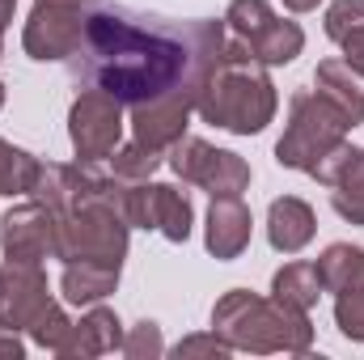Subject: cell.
I'll use <instances>...</instances> for the list:
<instances>
[{
	"label": "cell",
	"mask_w": 364,
	"mask_h": 360,
	"mask_svg": "<svg viewBox=\"0 0 364 360\" xmlns=\"http://www.w3.org/2000/svg\"><path fill=\"white\" fill-rule=\"evenodd\" d=\"M225 21H161L110 0H93L73 68L93 90L114 93L123 106H140L174 90L199 93L208 64L225 51Z\"/></svg>",
	"instance_id": "obj_1"
},
{
	"label": "cell",
	"mask_w": 364,
	"mask_h": 360,
	"mask_svg": "<svg viewBox=\"0 0 364 360\" xmlns=\"http://www.w3.org/2000/svg\"><path fill=\"white\" fill-rule=\"evenodd\" d=\"M275 110H279V93L267 77V64H259L250 47L229 34L225 51L208 64L199 81L195 115L233 136H259L275 119Z\"/></svg>",
	"instance_id": "obj_2"
},
{
	"label": "cell",
	"mask_w": 364,
	"mask_h": 360,
	"mask_svg": "<svg viewBox=\"0 0 364 360\" xmlns=\"http://www.w3.org/2000/svg\"><path fill=\"white\" fill-rule=\"evenodd\" d=\"M212 331L250 356H305L314 348V322L305 309H292L275 297H259L250 288H229L212 305Z\"/></svg>",
	"instance_id": "obj_3"
},
{
	"label": "cell",
	"mask_w": 364,
	"mask_h": 360,
	"mask_svg": "<svg viewBox=\"0 0 364 360\" xmlns=\"http://www.w3.org/2000/svg\"><path fill=\"white\" fill-rule=\"evenodd\" d=\"M348 132L352 123L339 106H331L318 90H296L288 102V127L275 144V162L284 170H301L314 182L331 186L343 162L352 157Z\"/></svg>",
	"instance_id": "obj_4"
},
{
	"label": "cell",
	"mask_w": 364,
	"mask_h": 360,
	"mask_svg": "<svg viewBox=\"0 0 364 360\" xmlns=\"http://www.w3.org/2000/svg\"><path fill=\"white\" fill-rule=\"evenodd\" d=\"M225 26L233 38L250 47V55L267 68L292 64L305 47V30L296 21H284L267 0H233L225 13Z\"/></svg>",
	"instance_id": "obj_5"
},
{
	"label": "cell",
	"mask_w": 364,
	"mask_h": 360,
	"mask_svg": "<svg viewBox=\"0 0 364 360\" xmlns=\"http://www.w3.org/2000/svg\"><path fill=\"white\" fill-rule=\"evenodd\" d=\"M123 221L132 229H153L166 242H186L195 208L174 182H123Z\"/></svg>",
	"instance_id": "obj_6"
},
{
	"label": "cell",
	"mask_w": 364,
	"mask_h": 360,
	"mask_svg": "<svg viewBox=\"0 0 364 360\" xmlns=\"http://www.w3.org/2000/svg\"><path fill=\"white\" fill-rule=\"evenodd\" d=\"M318 275H322V288L335 297L339 335L364 344V246H352V242L326 246L318 259Z\"/></svg>",
	"instance_id": "obj_7"
},
{
	"label": "cell",
	"mask_w": 364,
	"mask_h": 360,
	"mask_svg": "<svg viewBox=\"0 0 364 360\" xmlns=\"http://www.w3.org/2000/svg\"><path fill=\"white\" fill-rule=\"evenodd\" d=\"M123 102L106 90H85L77 93L73 110H68V140L77 162H106L119 144H123Z\"/></svg>",
	"instance_id": "obj_8"
},
{
	"label": "cell",
	"mask_w": 364,
	"mask_h": 360,
	"mask_svg": "<svg viewBox=\"0 0 364 360\" xmlns=\"http://www.w3.org/2000/svg\"><path fill=\"white\" fill-rule=\"evenodd\" d=\"M170 170L182 182L208 191V195H242L250 186V166L237 153L216 149V144H208L199 136H182L170 149Z\"/></svg>",
	"instance_id": "obj_9"
},
{
	"label": "cell",
	"mask_w": 364,
	"mask_h": 360,
	"mask_svg": "<svg viewBox=\"0 0 364 360\" xmlns=\"http://www.w3.org/2000/svg\"><path fill=\"white\" fill-rule=\"evenodd\" d=\"M85 4H51V0H34L26 30H21V47L30 60L38 64H60L73 60L81 51L85 38Z\"/></svg>",
	"instance_id": "obj_10"
},
{
	"label": "cell",
	"mask_w": 364,
	"mask_h": 360,
	"mask_svg": "<svg viewBox=\"0 0 364 360\" xmlns=\"http://www.w3.org/2000/svg\"><path fill=\"white\" fill-rule=\"evenodd\" d=\"M0 250L9 263H43L55 259V212L43 199H26L0 221Z\"/></svg>",
	"instance_id": "obj_11"
},
{
	"label": "cell",
	"mask_w": 364,
	"mask_h": 360,
	"mask_svg": "<svg viewBox=\"0 0 364 360\" xmlns=\"http://www.w3.org/2000/svg\"><path fill=\"white\" fill-rule=\"evenodd\" d=\"M195 115V93L191 90H174V93H161L153 102H140L132 106V140L157 149V153H170L186 136V123Z\"/></svg>",
	"instance_id": "obj_12"
},
{
	"label": "cell",
	"mask_w": 364,
	"mask_h": 360,
	"mask_svg": "<svg viewBox=\"0 0 364 360\" xmlns=\"http://www.w3.org/2000/svg\"><path fill=\"white\" fill-rule=\"evenodd\" d=\"M47 305H51V288H47L43 263L0 268V327L4 331H30Z\"/></svg>",
	"instance_id": "obj_13"
},
{
	"label": "cell",
	"mask_w": 364,
	"mask_h": 360,
	"mask_svg": "<svg viewBox=\"0 0 364 360\" xmlns=\"http://www.w3.org/2000/svg\"><path fill=\"white\" fill-rule=\"evenodd\" d=\"M250 233H255V216L250 208L242 203V195H212L208 203V225H203V246L212 259L229 263V259H242L246 246H250Z\"/></svg>",
	"instance_id": "obj_14"
},
{
	"label": "cell",
	"mask_w": 364,
	"mask_h": 360,
	"mask_svg": "<svg viewBox=\"0 0 364 360\" xmlns=\"http://www.w3.org/2000/svg\"><path fill=\"white\" fill-rule=\"evenodd\" d=\"M123 322H119V314L114 309H106L102 301L90 305L77 322H73V335H68V344H64V352L60 356L68 360H90V356H106V352H119L123 348Z\"/></svg>",
	"instance_id": "obj_15"
},
{
	"label": "cell",
	"mask_w": 364,
	"mask_h": 360,
	"mask_svg": "<svg viewBox=\"0 0 364 360\" xmlns=\"http://www.w3.org/2000/svg\"><path fill=\"white\" fill-rule=\"evenodd\" d=\"M314 233H318V216L301 195L272 199V208H267V242H272V250L296 255V250H305L314 242Z\"/></svg>",
	"instance_id": "obj_16"
},
{
	"label": "cell",
	"mask_w": 364,
	"mask_h": 360,
	"mask_svg": "<svg viewBox=\"0 0 364 360\" xmlns=\"http://www.w3.org/2000/svg\"><path fill=\"white\" fill-rule=\"evenodd\" d=\"M119 275H123V259H73L64 263L60 292L68 305H97L119 288Z\"/></svg>",
	"instance_id": "obj_17"
},
{
	"label": "cell",
	"mask_w": 364,
	"mask_h": 360,
	"mask_svg": "<svg viewBox=\"0 0 364 360\" xmlns=\"http://www.w3.org/2000/svg\"><path fill=\"white\" fill-rule=\"evenodd\" d=\"M314 90L322 93L331 106H339L348 115L352 127L364 123V90H360V77L343 64V60H322L318 73H314Z\"/></svg>",
	"instance_id": "obj_18"
},
{
	"label": "cell",
	"mask_w": 364,
	"mask_h": 360,
	"mask_svg": "<svg viewBox=\"0 0 364 360\" xmlns=\"http://www.w3.org/2000/svg\"><path fill=\"white\" fill-rule=\"evenodd\" d=\"M322 275H318V263H284V268L272 275V297L292 305V309H314L318 297H322Z\"/></svg>",
	"instance_id": "obj_19"
},
{
	"label": "cell",
	"mask_w": 364,
	"mask_h": 360,
	"mask_svg": "<svg viewBox=\"0 0 364 360\" xmlns=\"http://www.w3.org/2000/svg\"><path fill=\"white\" fill-rule=\"evenodd\" d=\"M331 203L348 225H364V149H352L343 170L331 182Z\"/></svg>",
	"instance_id": "obj_20"
},
{
	"label": "cell",
	"mask_w": 364,
	"mask_h": 360,
	"mask_svg": "<svg viewBox=\"0 0 364 360\" xmlns=\"http://www.w3.org/2000/svg\"><path fill=\"white\" fill-rule=\"evenodd\" d=\"M38 166H43L38 157L0 140V195H30V186L38 179Z\"/></svg>",
	"instance_id": "obj_21"
},
{
	"label": "cell",
	"mask_w": 364,
	"mask_h": 360,
	"mask_svg": "<svg viewBox=\"0 0 364 360\" xmlns=\"http://www.w3.org/2000/svg\"><path fill=\"white\" fill-rule=\"evenodd\" d=\"M161 162H166V153H157V149H149L140 140L119 144L110 153V170H114V179H123V182H149L161 170Z\"/></svg>",
	"instance_id": "obj_22"
},
{
	"label": "cell",
	"mask_w": 364,
	"mask_h": 360,
	"mask_svg": "<svg viewBox=\"0 0 364 360\" xmlns=\"http://www.w3.org/2000/svg\"><path fill=\"white\" fill-rule=\"evenodd\" d=\"M68 335H73V318L64 314V305L60 301H51L38 318H34V327H30V339L38 344V348H47V352H64V344H68Z\"/></svg>",
	"instance_id": "obj_23"
},
{
	"label": "cell",
	"mask_w": 364,
	"mask_h": 360,
	"mask_svg": "<svg viewBox=\"0 0 364 360\" xmlns=\"http://www.w3.org/2000/svg\"><path fill=\"white\" fill-rule=\"evenodd\" d=\"M127 360H153V356H161L166 352V339H161V327L157 322H136L127 335H123V348H119Z\"/></svg>",
	"instance_id": "obj_24"
},
{
	"label": "cell",
	"mask_w": 364,
	"mask_h": 360,
	"mask_svg": "<svg viewBox=\"0 0 364 360\" xmlns=\"http://www.w3.org/2000/svg\"><path fill=\"white\" fill-rule=\"evenodd\" d=\"M326 38L331 43H343L352 30H360L364 26V0H335V4H326Z\"/></svg>",
	"instance_id": "obj_25"
},
{
	"label": "cell",
	"mask_w": 364,
	"mask_h": 360,
	"mask_svg": "<svg viewBox=\"0 0 364 360\" xmlns=\"http://www.w3.org/2000/svg\"><path fill=\"white\" fill-rule=\"evenodd\" d=\"M233 348L212 331V335H186L178 348H174V356H229Z\"/></svg>",
	"instance_id": "obj_26"
},
{
	"label": "cell",
	"mask_w": 364,
	"mask_h": 360,
	"mask_svg": "<svg viewBox=\"0 0 364 360\" xmlns=\"http://www.w3.org/2000/svg\"><path fill=\"white\" fill-rule=\"evenodd\" d=\"M339 47H343V64H348V68L364 81V26H360V30H352Z\"/></svg>",
	"instance_id": "obj_27"
},
{
	"label": "cell",
	"mask_w": 364,
	"mask_h": 360,
	"mask_svg": "<svg viewBox=\"0 0 364 360\" xmlns=\"http://www.w3.org/2000/svg\"><path fill=\"white\" fill-rule=\"evenodd\" d=\"M21 352H26V344H21V339H17V331H4V327H0V356H21Z\"/></svg>",
	"instance_id": "obj_28"
},
{
	"label": "cell",
	"mask_w": 364,
	"mask_h": 360,
	"mask_svg": "<svg viewBox=\"0 0 364 360\" xmlns=\"http://www.w3.org/2000/svg\"><path fill=\"white\" fill-rule=\"evenodd\" d=\"M318 4H322V0H284V9H288V13H314Z\"/></svg>",
	"instance_id": "obj_29"
},
{
	"label": "cell",
	"mask_w": 364,
	"mask_h": 360,
	"mask_svg": "<svg viewBox=\"0 0 364 360\" xmlns=\"http://www.w3.org/2000/svg\"><path fill=\"white\" fill-rule=\"evenodd\" d=\"M13 9H17V0H0V34L9 30V21H13Z\"/></svg>",
	"instance_id": "obj_30"
},
{
	"label": "cell",
	"mask_w": 364,
	"mask_h": 360,
	"mask_svg": "<svg viewBox=\"0 0 364 360\" xmlns=\"http://www.w3.org/2000/svg\"><path fill=\"white\" fill-rule=\"evenodd\" d=\"M51 4H85V0H51Z\"/></svg>",
	"instance_id": "obj_31"
},
{
	"label": "cell",
	"mask_w": 364,
	"mask_h": 360,
	"mask_svg": "<svg viewBox=\"0 0 364 360\" xmlns=\"http://www.w3.org/2000/svg\"><path fill=\"white\" fill-rule=\"evenodd\" d=\"M0 106H4V85H0Z\"/></svg>",
	"instance_id": "obj_32"
}]
</instances>
